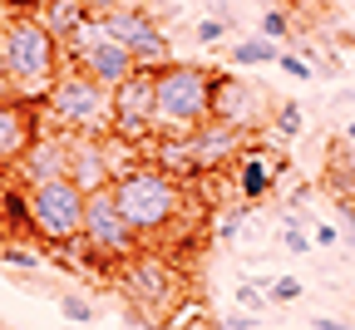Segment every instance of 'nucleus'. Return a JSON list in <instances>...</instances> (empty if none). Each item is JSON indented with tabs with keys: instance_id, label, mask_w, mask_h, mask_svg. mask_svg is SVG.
I'll list each match as a JSON object with an SVG mask.
<instances>
[{
	"instance_id": "f257e3e1",
	"label": "nucleus",
	"mask_w": 355,
	"mask_h": 330,
	"mask_svg": "<svg viewBox=\"0 0 355 330\" xmlns=\"http://www.w3.org/2000/svg\"><path fill=\"white\" fill-rule=\"evenodd\" d=\"M109 193H114L123 222L139 232V242H144V247L163 242L168 232L188 217V207H193L188 182L168 177V173H163L158 163H148V158H133L128 168H119L114 182H109Z\"/></svg>"
},
{
	"instance_id": "f03ea898",
	"label": "nucleus",
	"mask_w": 355,
	"mask_h": 330,
	"mask_svg": "<svg viewBox=\"0 0 355 330\" xmlns=\"http://www.w3.org/2000/svg\"><path fill=\"white\" fill-rule=\"evenodd\" d=\"M60 69H64V55L50 30L35 15L0 10V79H6L10 99H25L40 109L50 84L60 79Z\"/></svg>"
},
{
	"instance_id": "7ed1b4c3",
	"label": "nucleus",
	"mask_w": 355,
	"mask_h": 330,
	"mask_svg": "<svg viewBox=\"0 0 355 330\" xmlns=\"http://www.w3.org/2000/svg\"><path fill=\"white\" fill-rule=\"evenodd\" d=\"M212 94H217V69L198 60H168L153 69V138L193 133L198 123L212 119Z\"/></svg>"
},
{
	"instance_id": "20e7f679",
	"label": "nucleus",
	"mask_w": 355,
	"mask_h": 330,
	"mask_svg": "<svg viewBox=\"0 0 355 330\" xmlns=\"http://www.w3.org/2000/svg\"><path fill=\"white\" fill-rule=\"evenodd\" d=\"M44 123L69 133V138H109L114 128V89H104L99 79H89L79 69H60V79L50 84L40 104Z\"/></svg>"
},
{
	"instance_id": "39448f33",
	"label": "nucleus",
	"mask_w": 355,
	"mask_h": 330,
	"mask_svg": "<svg viewBox=\"0 0 355 330\" xmlns=\"http://www.w3.org/2000/svg\"><path fill=\"white\" fill-rule=\"evenodd\" d=\"M84 198L69 177H55V182H30L20 187V222L35 242L55 247V252H69L79 242V227H84Z\"/></svg>"
},
{
	"instance_id": "423d86ee",
	"label": "nucleus",
	"mask_w": 355,
	"mask_h": 330,
	"mask_svg": "<svg viewBox=\"0 0 355 330\" xmlns=\"http://www.w3.org/2000/svg\"><path fill=\"white\" fill-rule=\"evenodd\" d=\"M119 291L128 296V306L144 315V325H163L173 306H183L188 296V276L183 266H178L168 252H139V257H128L119 271Z\"/></svg>"
},
{
	"instance_id": "0eeeda50",
	"label": "nucleus",
	"mask_w": 355,
	"mask_h": 330,
	"mask_svg": "<svg viewBox=\"0 0 355 330\" xmlns=\"http://www.w3.org/2000/svg\"><path fill=\"white\" fill-rule=\"evenodd\" d=\"M139 252H144V242H139V232L123 222L114 193L109 187L89 193L84 198V227H79V242L69 247V257H84L99 271H119L128 257H139Z\"/></svg>"
},
{
	"instance_id": "6e6552de",
	"label": "nucleus",
	"mask_w": 355,
	"mask_h": 330,
	"mask_svg": "<svg viewBox=\"0 0 355 330\" xmlns=\"http://www.w3.org/2000/svg\"><path fill=\"white\" fill-rule=\"evenodd\" d=\"M60 55H64V64L69 69H79V74H89V79H99L104 89H114V84H123L133 69H139V60H133L123 44L104 30V20L89 10L84 15V25L60 44Z\"/></svg>"
},
{
	"instance_id": "1a4fd4ad",
	"label": "nucleus",
	"mask_w": 355,
	"mask_h": 330,
	"mask_svg": "<svg viewBox=\"0 0 355 330\" xmlns=\"http://www.w3.org/2000/svg\"><path fill=\"white\" fill-rule=\"evenodd\" d=\"M114 144L133 148V153H148L153 144V64H139L123 84H114V128H109Z\"/></svg>"
},
{
	"instance_id": "9d476101",
	"label": "nucleus",
	"mask_w": 355,
	"mask_h": 330,
	"mask_svg": "<svg viewBox=\"0 0 355 330\" xmlns=\"http://www.w3.org/2000/svg\"><path fill=\"white\" fill-rule=\"evenodd\" d=\"M94 15L104 20V30H109L139 64H153V69H158V64L173 60L168 30H163V20H158V10H144V6H133V0H119V6H104V10H94Z\"/></svg>"
},
{
	"instance_id": "9b49d317",
	"label": "nucleus",
	"mask_w": 355,
	"mask_h": 330,
	"mask_svg": "<svg viewBox=\"0 0 355 330\" xmlns=\"http://www.w3.org/2000/svg\"><path fill=\"white\" fill-rule=\"evenodd\" d=\"M272 109H277V99L261 84H247L237 74H217V94H212V119L217 123H227L247 138H261V128L272 123Z\"/></svg>"
},
{
	"instance_id": "f8f14e48",
	"label": "nucleus",
	"mask_w": 355,
	"mask_h": 330,
	"mask_svg": "<svg viewBox=\"0 0 355 330\" xmlns=\"http://www.w3.org/2000/svg\"><path fill=\"white\" fill-rule=\"evenodd\" d=\"M247 144H252L247 133H237V128H227V123H217V119L198 123V128L188 133V148H193V173H198V177L232 173V163L242 158V148H247Z\"/></svg>"
},
{
	"instance_id": "ddd939ff",
	"label": "nucleus",
	"mask_w": 355,
	"mask_h": 330,
	"mask_svg": "<svg viewBox=\"0 0 355 330\" xmlns=\"http://www.w3.org/2000/svg\"><path fill=\"white\" fill-rule=\"evenodd\" d=\"M286 173V153L277 144H266V138H252L242 148V158L232 163V182H237V198L242 202H261L272 187L282 182Z\"/></svg>"
},
{
	"instance_id": "4468645a",
	"label": "nucleus",
	"mask_w": 355,
	"mask_h": 330,
	"mask_svg": "<svg viewBox=\"0 0 355 330\" xmlns=\"http://www.w3.org/2000/svg\"><path fill=\"white\" fill-rule=\"evenodd\" d=\"M15 177H20V187H30V182H55V177H69V133H60V128H50V123H44V128L30 138V148L20 153Z\"/></svg>"
},
{
	"instance_id": "2eb2a0df",
	"label": "nucleus",
	"mask_w": 355,
	"mask_h": 330,
	"mask_svg": "<svg viewBox=\"0 0 355 330\" xmlns=\"http://www.w3.org/2000/svg\"><path fill=\"white\" fill-rule=\"evenodd\" d=\"M44 128V114L25 99H0V173L15 168L20 153L30 148V138Z\"/></svg>"
},
{
	"instance_id": "dca6fc26",
	"label": "nucleus",
	"mask_w": 355,
	"mask_h": 330,
	"mask_svg": "<svg viewBox=\"0 0 355 330\" xmlns=\"http://www.w3.org/2000/svg\"><path fill=\"white\" fill-rule=\"evenodd\" d=\"M84 15H89V0H40L35 6V20L55 35V44H64L84 25Z\"/></svg>"
},
{
	"instance_id": "f3484780",
	"label": "nucleus",
	"mask_w": 355,
	"mask_h": 330,
	"mask_svg": "<svg viewBox=\"0 0 355 330\" xmlns=\"http://www.w3.org/2000/svg\"><path fill=\"white\" fill-rule=\"evenodd\" d=\"M321 187H326L336 202H350V198H355V153H350L345 144H336V148H331L326 173H321Z\"/></svg>"
},
{
	"instance_id": "a211bd4d",
	"label": "nucleus",
	"mask_w": 355,
	"mask_h": 330,
	"mask_svg": "<svg viewBox=\"0 0 355 330\" xmlns=\"http://www.w3.org/2000/svg\"><path fill=\"white\" fill-rule=\"evenodd\" d=\"M277 55H282V44H277V40H266V35H247V40H237V44H232V64H237V69L277 64Z\"/></svg>"
},
{
	"instance_id": "6ab92c4d",
	"label": "nucleus",
	"mask_w": 355,
	"mask_h": 330,
	"mask_svg": "<svg viewBox=\"0 0 355 330\" xmlns=\"http://www.w3.org/2000/svg\"><path fill=\"white\" fill-rule=\"evenodd\" d=\"M247 217H252V202H237V207H227L217 222H212V237L222 242V247H232L237 242V232L247 227Z\"/></svg>"
},
{
	"instance_id": "aec40b11",
	"label": "nucleus",
	"mask_w": 355,
	"mask_h": 330,
	"mask_svg": "<svg viewBox=\"0 0 355 330\" xmlns=\"http://www.w3.org/2000/svg\"><path fill=\"white\" fill-rule=\"evenodd\" d=\"M266 128H272L277 138H286V144H291V138H301V128H306V114L286 99V104H277L272 109V123H266Z\"/></svg>"
},
{
	"instance_id": "412c9836",
	"label": "nucleus",
	"mask_w": 355,
	"mask_h": 330,
	"mask_svg": "<svg viewBox=\"0 0 355 330\" xmlns=\"http://www.w3.org/2000/svg\"><path fill=\"white\" fill-rule=\"evenodd\" d=\"M60 315L74 320V325H89V320L99 315V306L89 301V296H79V291H60Z\"/></svg>"
},
{
	"instance_id": "4be33fe9",
	"label": "nucleus",
	"mask_w": 355,
	"mask_h": 330,
	"mask_svg": "<svg viewBox=\"0 0 355 330\" xmlns=\"http://www.w3.org/2000/svg\"><path fill=\"white\" fill-rule=\"evenodd\" d=\"M0 261H6V266H20V271H40V266H44L40 252L25 247V242H0Z\"/></svg>"
},
{
	"instance_id": "5701e85b",
	"label": "nucleus",
	"mask_w": 355,
	"mask_h": 330,
	"mask_svg": "<svg viewBox=\"0 0 355 330\" xmlns=\"http://www.w3.org/2000/svg\"><path fill=\"white\" fill-rule=\"evenodd\" d=\"M291 30H296V20H291L282 6H272V10L261 15V35H266V40H277V44H282V40H291Z\"/></svg>"
},
{
	"instance_id": "b1692460",
	"label": "nucleus",
	"mask_w": 355,
	"mask_h": 330,
	"mask_svg": "<svg viewBox=\"0 0 355 330\" xmlns=\"http://www.w3.org/2000/svg\"><path fill=\"white\" fill-rule=\"evenodd\" d=\"M301 281L296 276H272V286H266V296H272V306H291V301H301Z\"/></svg>"
},
{
	"instance_id": "393cba45",
	"label": "nucleus",
	"mask_w": 355,
	"mask_h": 330,
	"mask_svg": "<svg viewBox=\"0 0 355 330\" xmlns=\"http://www.w3.org/2000/svg\"><path fill=\"white\" fill-rule=\"evenodd\" d=\"M227 30H232V20H222V15H202L198 20V44H222V40H227Z\"/></svg>"
},
{
	"instance_id": "a878e982",
	"label": "nucleus",
	"mask_w": 355,
	"mask_h": 330,
	"mask_svg": "<svg viewBox=\"0 0 355 330\" xmlns=\"http://www.w3.org/2000/svg\"><path fill=\"white\" fill-rule=\"evenodd\" d=\"M277 69H282V74H291V79H311V74H316V64H311L306 55H291V50H282V55H277Z\"/></svg>"
},
{
	"instance_id": "bb28decb",
	"label": "nucleus",
	"mask_w": 355,
	"mask_h": 330,
	"mask_svg": "<svg viewBox=\"0 0 355 330\" xmlns=\"http://www.w3.org/2000/svg\"><path fill=\"white\" fill-rule=\"evenodd\" d=\"M212 330H272V325H261V315H252V311H237V315H222Z\"/></svg>"
},
{
	"instance_id": "cd10ccee",
	"label": "nucleus",
	"mask_w": 355,
	"mask_h": 330,
	"mask_svg": "<svg viewBox=\"0 0 355 330\" xmlns=\"http://www.w3.org/2000/svg\"><path fill=\"white\" fill-rule=\"evenodd\" d=\"M306 232H311V242H316V247H340V232L331 222H311Z\"/></svg>"
},
{
	"instance_id": "c85d7f7f",
	"label": "nucleus",
	"mask_w": 355,
	"mask_h": 330,
	"mask_svg": "<svg viewBox=\"0 0 355 330\" xmlns=\"http://www.w3.org/2000/svg\"><path fill=\"white\" fill-rule=\"evenodd\" d=\"M311 330H355L350 320H331V315H316V320H311Z\"/></svg>"
},
{
	"instance_id": "c756f323",
	"label": "nucleus",
	"mask_w": 355,
	"mask_h": 330,
	"mask_svg": "<svg viewBox=\"0 0 355 330\" xmlns=\"http://www.w3.org/2000/svg\"><path fill=\"white\" fill-rule=\"evenodd\" d=\"M340 144H355V123H345V128H340Z\"/></svg>"
},
{
	"instance_id": "7c9ffc66",
	"label": "nucleus",
	"mask_w": 355,
	"mask_h": 330,
	"mask_svg": "<svg viewBox=\"0 0 355 330\" xmlns=\"http://www.w3.org/2000/svg\"><path fill=\"white\" fill-rule=\"evenodd\" d=\"M0 202H6V173H0Z\"/></svg>"
},
{
	"instance_id": "2f4dec72",
	"label": "nucleus",
	"mask_w": 355,
	"mask_h": 330,
	"mask_svg": "<svg viewBox=\"0 0 355 330\" xmlns=\"http://www.w3.org/2000/svg\"><path fill=\"white\" fill-rule=\"evenodd\" d=\"M345 40H350V44H355V35H345Z\"/></svg>"
}]
</instances>
